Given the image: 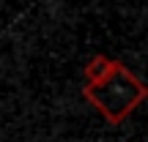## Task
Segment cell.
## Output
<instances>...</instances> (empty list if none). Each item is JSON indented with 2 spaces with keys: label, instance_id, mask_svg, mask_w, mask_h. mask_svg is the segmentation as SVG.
Segmentation results:
<instances>
[{
  "label": "cell",
  "instance_id": "6da1fadb",
  "mask_svg": "<svg viewBox=\"0 0 148 142\" xmlns=\"http://www.w3.org/2000/svg\"><path fill=\"white\" fill-rule=\"evenodd\" d=\"M82 96L104 115L107 123H121L143 104V99L148 96V88L143 85V79L134 71H129L123 63H115V69L107 74L101 82L85 85Z\"/></svg>",
  "mask_w": 148,
  "mask_h": 142
},
{
  "label": "cell",
  "instance_id": "7a4b0ae2",
  "mask_svg": "<svg viewBox=\"0 0 148 142\" xmlns=\"http://www.w3.org/2000/svg\"><path fill=\"white\" fill-rule=\"evenodd\" d=\"M115 63H118V60L104 58V55H96V58H90V60H88V66H85V85L101 82L107 74L115 69Z\"/></svg>",
  "mask_w": 148,
  "mask_h": 142
}]
</instances>
